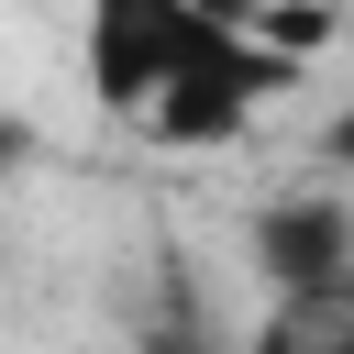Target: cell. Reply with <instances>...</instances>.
Masks as SVG:
<instances>
[{
    "mask_svg": "<svg viewBox=\"0 0 354 354\" xmlns=\"http://www.w3.org/2000/svg\"><path fill=\"white\" fill-rule=\"evenodd\" d=\"M254 266H266L277 299H288V288H332V277H354V210H343L332 188L266 199V210H254Z\"/></svg>",
    "mask_w": 354,
    "mask_h": 354,
    "instance_id": "cell-3",
    "label": "cell"
},
{
    "mask_svg": "<svg viewBox=\"0 0 354 354\" xmlns=\"http://www.w3.org/2000/svg\"><path fill=\"white\" fill-rule=\"evenodd\" d=\"M277 88H299V66L266 55V44L243 33V11H210V0H199V33H188V55H177L166 100L144 111V133L177 144V155H210V144H232V133L254 122V100H277Z\"/></svg>",
    "mask_w": 354,
    "mask_h": 354,
    "instance_id": "cell-1",
    "label": "cell"
},
{
    "mask_svg": "<svg viewBox=\"0 0 354 354\" xmlns=\"http://www.w3.org/2000/svg\"><path fill=\"white\" fill-rule=\"evenodd\" d=\"M321 155H332V166H354V111H343V122L321 133Z\"/></svg>",
    "mask_w": 354,
    "mask_h": 354,
    "instance_id": "cell-5",
    "label": "cell"
},
{
    "mask_svg": "<svg viewBox=\"0 0 354 354\" xmlns=\"http://www.w3.org/2000/svg\"><path fill=\"white\" fill-rule=\"evenodd\" d=\"M188 33H199V0H100L88 11V88H100V111L144 122L166 100Z\"/></svg>",
    "mask_w": 354,
    "mask_h": 354,
    "instance_id": "cell-2",
    "label": "cell"
},
{
    "mask_svg": "<svg viewBox=\"0 0 354 354\" xmlns=\"http://www.w3.org/2000/svg\"><path fill=\"white\" fill-rule=\"evenodd\" d=\"M254 354H354V277L288 288V299L254 321Z\"/></svg>",
    "mask_w": 354,
    "mask_h": 354,
    "instance_id": "cell-4",
    "label": "cell"
}]
</instances>
